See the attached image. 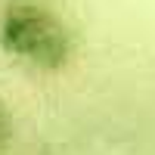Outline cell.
<instances>
[{"label": "cell", "instance_id": "7a4b0ae2", "mask_svg": "<svg viewBox=\"0 0 155 155\" xmlns=\"http://www.w3.org/2000/svg\"><path fill=\"white\" fill-rule=\"evenodd\" d=\"M6 137V121H3V115H0V140Z\"/></svg>", "mask_w": 155, "mask_h": 155}, {"label": "cell", "instance_id": "6da1fadb", "mask_svg": "<svg viewBox=\"0 0 155 155\" xmlns=\"http://www.w3.org/2000/svg\"><path fill=\"white\" fill-rule=\"evenodd\" d=\"M0 47L31 65L56 68L68 59V31L41 9H12L0 25Z\"/></svg>", "mask_w": 155, "mask_h": 155}]
</instances>
